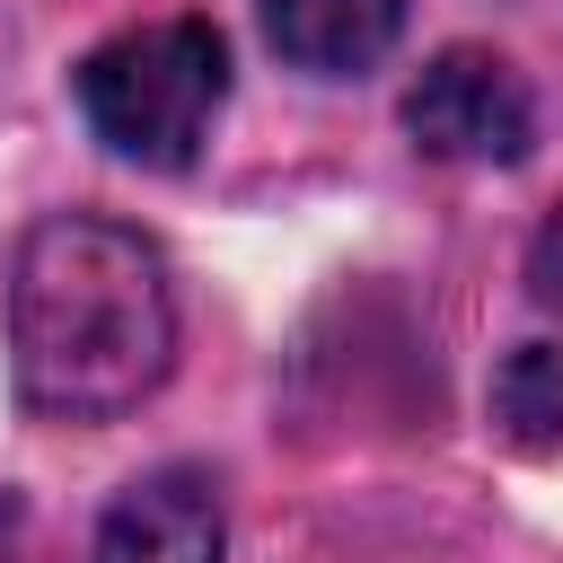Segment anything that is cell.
<instances>
[{
  "label": "cell",
  "mask_w": 563,
  "mask_h": 563,
  "mask_svg": "<svg viewBox=\"0 0 563 563\" xmlns=\"http://www.w3.org/2000/svg\"><path fill=\"white\" fill-rule=\"evenodd\" d=\"M405 132L431 150V158H457V167H510L528 158L537 141V106L519 88L510 62L475 53V44H449L440 62H422L413 97H405Z\"/></svg>",
  "instance_id": "3"
},
{
  "label": "cell",
  "mask_w": 563,
  "mask_h": 563,
  "mask_svg": "<svg viewBox=\"0 0 563 563\" xmlns=\"http://www.w3.org/2000/svg\"><path fill=\"white\" fill-rule=\"evenodd\" d=\"M493 405H501V431L519 449H563V352L554 343H519L501 361Z\"/></svg>",
  "instance_id": "6"
},
{
  "label": "cell",
  "mask_w": 563,
  "mask_h": 563,
  "mask_svg": "<svg viewBox=\"0 0 563 563\" xmlns=\"http://www.w3.org/2000/svg\"><path fill=\"white\" fill-rule=\"evenodd\" d=\"M176 361L167 255L97 211H53L9 255V369L44 422H114Z\"/></svg>",
  "instance_id": "1"
},
{
  "label": "cell",
  "mask_w": 563,
  "mask_h": 563,
  "mask_svg": "<svg viewBox=\"0 0 563 563\" xmlns=\"http://www.w3.org/2000/svg\"><path fill=\"white\" fill-rule=\"evenodd\" d=\"M528 290L545 299V308H563V211L537 229V246H528Z\"/></svg>",
  "instance_id": "7"
},
{
  "label": "cell",
  "mask_w": 563,
  "mask_h": 563,
  "mask_svg": "<svg viewBox=\"0 0 563 563\" xmlns=\"http://www.w3.org/2000/svg\"><path fill=\"white\" fill-rule=\"evenodd\" d=\"M264 35L290 70L361 79L405 35V0H264Z\"/></svg>",
  "instance_id": "5"
},
{
  "label": "cell",
  "mask_w": 563,
  "mask_h": 563,
  "mask_svg": "<svg viewBox=\"0 0 563 563\" xmlns=\"http://www.w3.org/2000/svg\"><path fill=\"white\" fill-rule=\"evenodd\" d=\"M88 563H220V493H211V475H194V466L141 475L106 510Z\"/></svg>",
  "instance_id": "4"
},
{
  "label": "cell",
  "mask_w": 563,
  "mask_h": 563,
  "mask_svg": "<svg viewBox=\"0 0 563 563\" xmlns=\"http://www.w3.org/2000/svg\"><path fill=\"white\" fill-rule=\"evenodd\" d=\"M229 97V44L211 18H150L79 62V114L114 158L185 167Z\"/></svg>",
  "instance_id": "2"
}]
</instances>
